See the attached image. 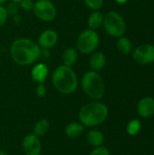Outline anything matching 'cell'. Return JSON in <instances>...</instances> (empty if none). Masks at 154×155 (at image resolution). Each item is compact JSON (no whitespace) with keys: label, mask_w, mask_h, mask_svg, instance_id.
Segmentation results:
<instances>
[{"label":"cell","mask_w":154,"mask_h":155,"mask_svg":"<svg viewBox=\"0 0 154 155\" xmlns=\"http://www.w3.org/2000/svg\"><path fill=\"white\" fill-rule=\"evenodd\" d=\"M84 126L81 123L74 122L66 125L64 129V133L66 136L70 138H77L84 133Z\"/></svg>","instance_id":"obj_15"},{"label":"cell","mask_w":154,"mask_h":155,"mask_svg":"<svg viewBox=\"0 0 154 155\" xmlns=\"http://www.w3.org/2000/svg\"><path fill=\"white\" fill-rule=\"evenodd\" d=\"M105 64H106V57L104 54H103L102 52H95L90 57L89 64L92 71L94 72L101 71L105 66Z\"/></svg>","instance_id":"obj_13"},{"label":"cell","mask_w":154,"mask_h":155,"mask_svg":"<svg viewBox=\"0 0 154 155\" xmlns=\"http://www.w3.org/2000/svg\"><path fill=\"white\" fill-rule=\"evenodd\" d=\"M51 56V52L49 49H45V48H42L40 49V52H39V57L40 59H42L43 61H46L50 58Z\"/></svg>","instance_id":"obj_26"},{"label":"cell","mask_w":154,"mask_h":155,"mask_svg":"<svg viewBox=\"0 0 154 155\" xmlns=\"http://www.w3.org/2000/svg\"><path fill=\"white\" fill-rule=\"evenodd\" d=\"M117 49L119 52L124 55L129 54L133 51V44L131 40L125 36H121L117 42Z\"/></svg>","instance_id":"obj_19"},{"label":"cell","mask_w":154,"mask_h":155,"mask_svg":"<svg viewBox=\"0 0 154 155\" xmlns=\"http://www.w3.org/2000/svg\"><path fill=\"white\" fill-rule=\"evenodd\" d=\"M58 42V34L52 29H46L39 35L38 45L41 48L50 49L54 47Z\"/></svg>","instance_id":"obj_10"},{"label":"cell","mask_w":154,"mask_h":155,"mask_svg":"<svg viewBox=\"0 0 154 155\" xmlns=\"http://www.w3.org/2000/svg\"><path fill=\"white\" fill-rule=\"evenodd\" d=\"M34 2L32 0H22L20 2V5H21V7L25 10V11H30V10H33V7H34Z\"/></svg>","instance_id":"obj_24"},{"label":"cell","mask_w":154,"mask_h":155,"mask_svg":"<svg viewBox=\"0 0 154 155\" xmlns=\"http://www.w3.org/2000/svg\"><path fill=\"white\" fill-rule=\"evenodd\" d=\"M108 114L109 110L104 104L92 102L81 107L78 113V118L84 127H94L104 123Z\"/></svg>","instance_id":"obj_2"},{"label":"cell","mask_w":154,"mask_h":155,"mask_svg":"<svg viewBox=\"0 0 154 155\" xmlns=\"http://www.w3.org/2000/svg\"><path fill=\"white\" fill-rule=\"evenodd\" d=\"M23 152L25 155H40L42 153V144L39 137L34 134H26L22 142Z\"/></svg>","instance_id":"obj_9"},{"label":"cell","mask_w":154,"mask_h":155,"mask_svg":"<svg viewBox=\"0 0 154 155\" xmlns=\"http://www.w3.org/2000/svg\"><path fill=\"white\" fill-rule=\"evenodd\" d=\"M82 88L84 94L93 100H100L105 93L104 82L98 72L90 71L84 74L82 78Z\"/></svg>","instance_id":"obj_4"},{"label":"cell","mask_w":154,"mask_h":155,"mask_svg":"<svg viewBox=\"0 0 154 155\" xmlns=\"http://www.w3.org/2000/svg\"><path fill=\"white\" fill-rule=\"evenodd\" d=\"M40 46L34 41L28 38L15 39L10 47V54L13 61L23 66L34 64L39 57Z\"/></svg>","instance_id":"obj_1"},{"label":"cell","mask_w":154,"mask_h":155,"mask_svg":"<svg viewBox=\"0 0 154 155\" xmlns=\"http://www.w3.org/2000/svg\"><path fill=\"white\" fill-rule=\"evenodd\" d=\"M141 126H142L141 121L138 120V119H133V120H132V121L127 124L126 132H127V134H128L129 135L134 136V135H136V134L140 132Z\"/></svg>","instance_id":"obj_20"},{"label":"cell","mask_w":154,"mask_h":155,"mask_svg":"<svg viewBox=\"0 0 154 155\" xmlns=\"http://www.w3.org/2000/svg\"><path fill=\"white\" fill-rule=\"evenodd\" d=\"M7 17H8V13L6 8L3 5H0V26L5 24Z\"/></svg>","instance_id":"obj_23"},{"label":"cell","mask_w":154,"mask_h":155,"mask_svg":"<svg viewBox=\"0 0 154 155\" xmlns=\"http://www.w3.org/2000/svg\"><path fill=\"white\" fill-rule=\"evenodd\" d=\"M86 141L89 145L93 146V148H96L103 145L104 136L103 133L98 130H91L86 134Z\"/></svg>","instance_id":"obj_14"},{"label":"cell","mask_w":154,"mask_h":155,"mask_svg":"<svg viewBox=\"0 0 154 155\" xmlns=\"http://www.w3.org/2000/svg\"><path fill=\"white\" fill-rule=\"evenodd\" d=\"M133 60L143 65L154 63V45L152 44H143L135 48L133 52Z\"/></svg>","instance_id":"obj_8"},{"label":"cell","mask_w":154,"mask_h":155,"mask_svg":"<svg viewBox=\"0 0 154 155\" xmlns=\"http://www.w3.org/2000/svg\"><path fill=\"white\" fill-rule=\"evenodd\" d=\"M100 44V38L95 30L83 31L76 40V50L84 54L93 53Z\"/></svg>","instance_id":"obj_6"},{"label":"cell","mask_w":154,"mask_h":155,"mask_svg":"<svg viewBox=\"0 0 154 155\" xmlns=\"http://www.w3.org/2000/svg\"><path fill=\"white\" fill-rule=\"evenodd\" d=\"M138 114L143 118H149L154 114V99L146 96L140 100L137 105Z\"/></svg>","instance_id":"obj_11"},{"label":"cell","mask_w":154,"mask_h":155,"mask_svg":"<svg viewBox=\"0 0 154 155\" xmlns=\"http://www.w3.org/2000/svg\"><path fill=\"white\" fill-rule=\"evenodd\" d=\"M105 32L113 37H121L126 31V23L118 12L111 11L103 17V23Z\"/></svg>","instance_id":"obj_5"},{"label":"cell","mask_w":154,"mask_h":155,"mask_svg":"<svg viewBox=\"0 0 154 155\" xmlns=\"http://www.w3.org/2000/svg\"><path fill=\"white\" fill-rule=\"evenodd\" d=\"M49 74V69L44 63L35 64L31 71V77L37 84H44Z\"/></svg>","instance_id":"obj_12"},{"label":"cell","mask_w":154,"mask_h":155,"mask_svg":"<svg viewBox=\"0 0 154 155\" xmlns=\"http://www.w3.org/2000/svg\"><path fill=\"white\" fill-rule=\"evenodd\" d=\"M90 155H111L110 154V151L108 150V148L104 147V146H100V147H96L94 148Z\"/></svg>","instance_id":"obj_22"},{"label":"cell","mask_w":154,"mask_h":155,"mask_svg":"<svg viewBox=\"0 0 154 155\" xmlns=\"http://www.w3.org/2000/svg\"><path fill=\"white\" fill-rule=\"evenodd\" d=\"M103 17L104 16L103 15V14L101 12L93 11L90 15V16L88 17L87 24H88L89 29L96 30L99 27H101L103 25Z\"/></svg>","instance_id":"obj_17"},{"label":"cell","mask_w":154,"mask_h":155,"mask_svg":"<svg viewBox=\"0 0 154 155\" xmlns=\"http://www.w3.org/2000/svg\"><path fill=\"white\" fill-rule=\"evenodd\" d=\"M33 11L38 19L45 22H50L56 16V8L50 0L36 1L34 4Z\"/></svg>","instance_id":"obj_7"},{"label":"cell","mask_w":154,"mask_h":155,"mask_svg":"<svg viewBox=\"0 0 154 155\" xmlns=\"http://www.w3.org/2000/svg\"><path fill=\"white\" fill-rule=\"evenodd\" d=\"M115 1H116V3H118V4H120V5H123V4L127 3L128 0H115Z\"/></svg>","instance_id":"obj_27"},{"label":"cell","mask_w":154,"mask_h":155,"mask_svg":"<svg viewBox=\"0 0 154 155\" xmlns=\"http://www.w3.org/2000/svg\"><path fill=\"white\" fill-rule=\"evenodd\" d=\"M50 129V124L46 119H41L35 123L34 126V134L37 137H42L45 135Z\"/></svg>","instance_id":"obj_18"},{"label":"cell","mask_w":154,"mask_h":155,"mask_svg":"<svg viewBox=\"0 0 154 155\" xmlns=\"http://www.w3.org/2000/svg\"><path fill=\"white\" fill-rule=\"evenodd\" d=\"M11 1H12L13 3H20L22 0H11Z\"/></svg>","instance_id":"obj_30"},{"label":"cell","mask_w":154,"mask_h":155,"mask_svg":"<svg viewBox=\"0 0 154 155\" xmlns=\"http://www.w3.org/2000/svg\"><path fill=\"white\" fill-rule=\"evenodd\" d=\"M6 1H7V0H0V5H3Z\"/></svg>","instance_id":"obj_28"},{"label":"cell","mask_w":154,"mask_h":155,"mask_svg":"<svg viewBox=\"0 0 154 155\" xmlns=\"http://www.w3.org/2000/svg\"><path fill=\"white\" fill-rule=\"evenodd\" d=\"M86 6L93 11H99L103 5V0H84Z\"/></svg>","instance_id":"obj_21"},{"label":"cell","mask_w":154,"mask_h":155,"mask_svg":"<svg viewBox=\"0 0 154 155\" xmlns=\"http://www.w3.org/2000/svg\"><path fill=\"white\" fill-rule=\"evenodd\" d=\"M78 59V53L75 48L68 47L63 53V62L64 64L72 67Z\"/></svg>","instance_id":"obj_16"},{"label":"cell","mask_w":154,"mask_h":155,"mask_svg":"<svg viewBox=\"0 0 154 155\" xmlns=\"http://www.w3.org/2000/svg\"><path fill=\"white\" fill-rule=\"evenodd\" d=\"M52 81L54 88L63 94H71L78 87V78L72 67L59 65L53 73Z\"/></svg>","instance_id":"obj_3"},{"label":"cell","mask_w":154,"mask_h":155,"mask_svg":"<svg viewBox=\"0 0 154 155\" xmlns=\"http://www.w3.org/2000/svg\"><path fill=\"white\" fill-rule=\"evenodd\" d=\"M46 87L44 84H38L36 89H35V93L37 94V96L39 97H44L46 95Z\"/></svg>","instance_id":"obj_25"},{"label":"cell","mask_w":154,"mask_h":155,"mask_svg":"<svg viewBox=\"0 0 154 155\" xmlns=\"http://www.w3.org/2000/svg\"><path fill=\"white\" fill-rule=\"evenodd\" d=\"M0 155H7V153L4 151H0Z\"/></svg>","instance_id":"obj_29"}]
</instances>
